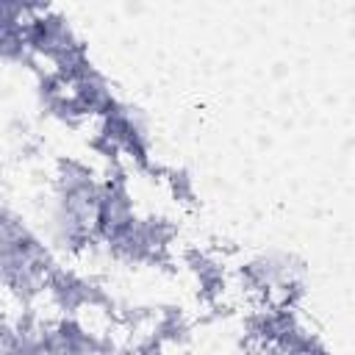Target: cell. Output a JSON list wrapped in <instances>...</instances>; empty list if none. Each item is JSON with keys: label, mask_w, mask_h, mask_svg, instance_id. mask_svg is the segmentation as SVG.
Instances as JSON below:
<instances>
[{"label": "cell", "mask_w": 355, "mask_h": 355, "mask_svg": "<svg viewBox=\"0 0 355 355\" xmlns=\"http://www.w3.org/2000/svg\"><path fill=\"white\" fill-rule=\"evenodd\" d=\"M100 183L94 172L78 161H61L55 172L53 202L47 211L50 241L64 252H80L94 241V216Z\"/></svg>", "instance_id": "1"}, {"label": "cell", "mask_w": 355, "mask_h": 355, "mask_svg": "<svg viewBox=\"0 0 355 355\" xmlns=\"http://www.w3.org/2000/svg\"><path fill=\"white\" fill-rule=\"evenodd\" d=\"M55 261L50 247L14 214L0 208V288L33 302L50 283Z\"/></svg>", "instance_id": "2"}, {"label": "cell", "mask_w": 355, "mask_h": 355, "mask_svg": "<svg viewBox=\"0 0 355 355\" xmlns=\"http://www.w3.org/2000/svg\"><path fill=\"white\" fill-rule=\"evenodd\" d=\"M25 44H28V61H42L47 64L44 75H55V78H69L75 75L80 67H86V53H83V42L75 36L72 25L44 8L39 14H33L25 25Z\"/></svg>", "instance_id": "3"}, {"label": "cell", "mask_w": 355, "mask_h": 355, "mask_svg": "<svg viewBox=\"0 0 355 355\" xmlns=\"http://www.w3.org/2000/svg\"><path fill=\"white\" fill-rule=\"evenodd\" d=\"M100 119V139L108 153L128 155L139 166H150V133L141 114L125 103H114Z\"/></svg>", "instance_id": "4"}, {"label": "cell", "mask_w": 355, "mask_h": 355, "mask_svg": "<svg viewBox=\"0 0 355 355\" xmlns=\"http://www.w3.org/2000/svg\"><path fill=\"white\" fill-rule=\"evenodd\" d=\"M136 200L130 194V186L122 175L105 178L100 183V197H97V216H94V241L111 244L116 236H122L133 219H136Z\"/></svg>", "instance_id": "5"}, {"label": "cell", "mask_w": 355, "mask_h": 355, "mask_svg": "<svg viewBox=\"0 0 355 355\" xmlns=\"http://www.w3.org/2000/svg\"><path fill=\"white\" fill-rule=\"evenodd\" d=\"M169 241H172V227L164 219L136 216L133 225L108 244V250L125 261H155L158 255L166 252Z\"/></svg>", "instance_id": "6"}, {"label": "cell", "mask_w": 355, "mask_h": 355, "mask_svg": "<svg viewBox=\"0 0 355 355\" xmlns=\"http://www.w3.org/2000/svg\"><path fill=\"white\" fill-rule=\"evenodd\" d=\"M44 8L47 0H0V61H28L25 25L33 14Z\"/></svg>", "instance_id": "7"}]
</instances>
